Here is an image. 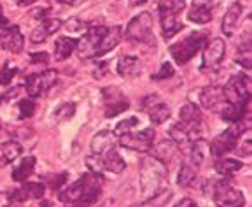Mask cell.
Listing matches in <instances>:
<instances>
[{
	"label": "cell",
	"mask_w": 252,
	"mask_h": 207,
	"mask_svg": "<svg viewBox=\"0 0 252 207\" xmlns=\"http://www.w3.org/2000/svg\"><path fill=\"white\" fill-rule=\"evenodd\" d=\"M18 107H20V120H27V118L33 116L37 105L33 102V99H21L18 102Z\"/></svg>",
	"instance_id": "d590c367"
},
{
	"label": "cell",
	"mask_w": 252,
	"mask_h": 207,
	"mask_svg": "<svg viewBox=\"0 0 252 207\" xmlns=\"http://www.w3.org/2000/svg\"><path fill=\"white\" fill-rule=\"evenodd\" d=\"M166 177L168 169L161 160L154 158L153 155L146 156L140 164V193L144 199L156 195L166 190Z\"/></svg>",
	"instance_id": "3957f363"
},
{
	"label": "cell",
	"mask_w": 252,
	"mask_h": 207,
	"mask_svg": "<svg viewBox=\"0 0 252 207\" xmlns=\"http://www.w3.org/2000/svg\"><path fill=\"white\" fill-rule=\"evenodd\" d=\"M58 81V74L53 69H47V70H40L35 74H30L25 81V88H27V93L30 99H39L44 93H47Z\"/></svg>",
	"instance_id": "30bf717a"
},
{
	"label": "cell",
	"mask_w": 252,
	"mask_h": 207,
	"mask_svg": "<svg viewBox=\"0 0 252 207\" xmlns=\"http://www.w3.org/2000/svg\"><path fill=\"white\" fill-rule=\"evenodd\" d=\"M23 46H25V39L20 27H14V25L2 27V32H0V48L9 53H21L23 51Z\"/></svg>",
	"instance_id": "ac0fdd59"
},
{
	"label": "cell",
	"mask_w": 252,
	"mask_h": 207,
	"mask_svg": "<svg viewBox=\"0 0 252 207\" xmlns=\"http://www.w3.org/2000/svg\"><path fill=\"white\" fill-rule=\"evenodd\" d=\"M60 28H62V20H58V18H51V16L44 18V20H40V23L33 28V32L30 34L32 44L44 42V40L49 39L53 34L58 32Z\"/></svg>",
	"instance_id": "ffe728a7"
},
{
	"label": "cell",
	"mask_w": 252,
	"mask_h": 207,
	"mask_svg": "<svg viewBox=\"0 0 252 207\" xmlns=\"http://www.w3.org/2000/svg\"><path fill=\"white\" fill-rule=\"evenodd\" d=\"M116 70L123 79H135L142 74L144 70V64H142L140 58L131 55H123L119 56L118 65H116Z\"/></svg>",
	"instance_id": "d6986e66"
},
{
	"label": "cell",
	"mask_w": 252,
	"mask_h": 207,
	"mask_svg": "<svg viewBox=\"0 0 252 207\" xmlns=\"http://www.w3.org/2000/svg\"><path fill=\"white\" fill-rule=\"evenodd\" d=\"M226 53V44L222 39H212L205 44L203 51V62H201V70H210L217 72L224 60Z\"/></svg>",
	"instance_id": "5bb4252c"
},
{
	"label": "cell",
	"mask_w": 252,
	"mask_h": 207,
	"mask_svg": "<svg viewBox=\"0 0 252 207\" xmlns=\"http://www.w3.org/2000/svg\"><path fill=\"white\" fill-rule=\"evenodd\" d=\"M44 191H46L44 183H27V181H25L23 186L18 188V190H14V191H11V197L16 200V202L21 204L28 199H33V200L42 199Z\"/></svg>",
	"instance_id": "7402d4cb"
},
{
	"label": "cell",
	"mask_w": 252,
	"mask_h": 207,
	"mask_svg": "<svg viewBox=\"0 0 252 207\" xmlns=\"http://www.w3.org/2000/svg\"><path fill=\"white\" fill-rule=\"evenodd\" d=\"M175 153H177V144L173 142V140H161V142H158L156 147H154L153 156L158 160H161L165 165H168V162H172Z\"/></svg>",
	"instance_id": "f1b7e54d"
},
{
	"label": "cell",
	"mask_w": 252,
	"mask_h": 207,
	"mask_svg": "<svg viewBox=\"0 0 252 207\" xmlns=\"http://www.w3.org/2000/svg\"><path fill=\"white\" fill-rule=\"evenodd\" d=\"M103 177L98 172H86L62 191L58 199L67 207H93L102 197Z\"/></svg>",
	"instance_id": "7a4b0ae2"
},
{
	"label": "cell",
	"mask_w": 252,
	"mask_h": 207,
	"mask_svg": "<svg viewBox=\"0 0 252 207\" xmlns=\"http://www.w3.org/2000/svg\"><path fill=\"white\" fill-rule=\"evenodd\" d=\"M242 162L238 160H233V158H224V156H219L216 160V171L219 172L220 175H224V177H229V175L236 174V172L242 171Z\"/></svg>",
	"instance_id": "4dcf8cb0"
},
{
	"label": "cell",
	"mask_w": 252,
	"mask_h": 207,
	"mask_svg": "<svg viewBox=\"0 0 252 207\" xmlns=\"http://www.w3.org/2000/svg\"><path fill=\"white\" fill-rule=\"evenodd\" d=\"M205 42H207V35L203 32H191L182 40L172 44L168 48V51L173 60H175V64L184 65L189 60H193L194 56H196V53L205 46Z\"/></svg>",
	"instance_id": "5b68a950"
},
{
	"label": "cell",
	"mask_w": 252,
	"mask_h": 207,
	"mask_svg": "<svg viewBox=\"0 0 252 207\" xmlns=\"http://www.w3.org/2000/svg\"><path fill=\"white\" fill-rule=\"evenodd\" d=\"M245 130H247V127H245L242 121L233 123V127H229L228 130H224L222 134H219V136H217L216 139L209 144V151L212 153L216 158L224 156L226 153H229V151L235 149L236 144H238L240 137L244 136Z\"/></svg>",
	"instance_id": "ba28073f"
},
{
	"label": "cell",
	"mask_w": 252,
	"mask_h": 207,
	"mask_svg": "<svg viewBox=\"0 0 252 207\" xmlns=\"http://www.w3.org/2000/svg\"><path fill=\"white\" fill-rule=\"evenodd\" d=\"M170 199H172V191L166 188V190L159 191V193L149 197V199H144V202L138 207H165Z\"/></svg>",
	"instance_id": "d6a6232c"
},
{
	"label": "cell",
	"mask_w": 252,
	"mask_h": 207,
	"mask_svg": "<svg viewBox=\"0 0 252 207\" xmlns=\"http://www.w3.org/2000/svg\"><path fill=\"white\" fill-rule=\"evenodd\" d=\"M242 12H244V5L240 2H233L228 7L224 18H222V23H220V30H222V34L226 37H231L235 34V28L238 25V21H240Z\"/></svg>",
	"instance_id": "603a6c76"
},
{
	"label": "cell",
	"mask_w": 252,
	"mask_h": 207,
	"mask_svg": "<svg viewBox=\"0 0 252 207\" xmlns=\"http://www.w3.org/2000/svg\"><path fill=\"white\" fill-rule=\"evenodd\" d=\"M172 76H173V67L168 64V62H165V64L161 65V69H159V72H156V74L153 76V81L170 79Z\"/></svg>",
	"instance_id": "ab89813d"
},
{
	"label": "cell",
	"mask_w": 252,
	"mask_h": 207,
	"mask_svg": "<svg viewBox=\"0 0 252 207\" xmlns=\"http://www.w3.org/2000/svg\"><path fill=\"white\" fill-rule=\"evenodd\" d=\"M49 12H51V9H49V7L33 9V11H32V16H33V18H39V20H44V18L49 16Z\"/></svg>",
	"instance_id": "7bdbcfd3"
},
{
	"label": "cell",
	"mask_w": 252,
	"mask_h": 207,
	"mask_svg": "<svg viewBox=\"0 0 252 207\" xmlns=\"http://www.w3.org/2000/svg\"><path fill=\"white\" fill-rule=\"evenodd\" d=\"M35 169V156H27L21 160V164L12 171V179L16 183H25Z\"/></svg>",
	"instance_id": "f546056e"
},
{
	"label": "cell",
	"mask_w": 252,
	"mask_h": 207,
	"mask_svg": "<svg viewBox=\"0 0 252 207\" xmlns=\"http://www.w3.org/2000/svg\"><path fill=\"white\" fill-rule=\"evenodd\" d=\"M21 204L16 202L14 199L11 197V193H4L0 191V207H20Z\"/></svg>",
	"instance_id": "b9f144b4"
},
{
	"label": "cell",
	"mask_w": 252,
	"mask_h": 207,
	"mask_svg": "<svg viewBox=\"0 0 252 207\" xmlns=\"http://www.w3.org/2000/svg\"><path fill=\"white\" fill-rule=\"evenodd\" d=\"M226 99L224 93H222V88L220 86H205L201 88L200 92V104L205 109H210V111H220V107L224 105Z\"/></svg>",
	"instance_id": "44dd1931"
},
{
	"label": "cell",
	"mask_w": 252,
	"mask_h": 207,
	"mask_svg": "<svg viewBox=\"0 0 252 207\" xmlns=\"http://www.w3.org/2000/svg\"><path fill=\"white\" fill-rule=\"evenodd\" d=\"M33 2H37V0H18V2H16V4L20 5V7H27V5L33 4Z\"/></svg>",
	"instance_id": "f907efd6"
},
{
	"label": "cell",
	"mask_w": 252,
	"mask_h": 207,
	"mask_svg": "<svg viewBox=\"0 0 252 207\" xmlns=\"http://www.w3.org/2000/svg\"><path fill=\"white\" fill-rule=\"evenodd\" d=\"M75 48H77V39H74V37H58L55 40L56 60H67Z\"/></svg>",
	"instance_id": "83f0119b"
},
{
	"label": "cell",
	"mask_w": 252,
	"mask_h": 207,
	"mask_svg": "<svg viewBox=\"0 0 252 207\" xmlns=\"http://www.w3.org/2000/svg\"><path fill=\"white\" fill-rule=\"evenodd\" d=\"M62 27H65V30H68V32H83V30H86L88 25L84 23V21L77 20V18H72V20H67L65 23H62Z\"/></svg>",
	"instance_id": "f35d334b"
},
{
	"label": "cell",
	"mask_w": 252,
	"mask_h": 207,
	"mask_svg": "<svg viewBox=\"0 0 252 207\" xmlns=\"http://www.w3.org/2000/svg\"><path fill=\"white\" fill-rule=\"evenodd\" d=\"M142 107L146 109L149 114V120L153 121V125H163L170 118V107L166 104H163L158 95H149L142 100Z\"/></svg>",
	"instance_id": "e0dca14e"
},
{
	"label": "cell",
	"mask_w": 252,
	"mask_h": 207,
	"mask_svg": "<svg viewBox=\"0 0 252 207\" xmlns=\"http://www.w3.org/2000/svg\"><path fill=\"white\" fill-rule=\"evenodd\" d=\"M154 137H156V130L153 127H149L144 128L142 132H128L125 136L118 137V142L126 149L146 153L154 146Z\"/></svg>",
	"instance_id": "8fae6325"
},
{
	"label": "cell",
	"mask_w": 252,
	"mask_h": 207,
	"mask_svg": "<svg viewBox=\"0 0 252 207\" xmlns=\"http://www.w3.org/2000/svg\"><path fill=\"white\" fill-rule=\"evenodd\" d=\"M173 207H198V206L191 199H182V200H179Z\"/></svg>",
	"instance_id": "bcb514c9"
},
{
	"label": "cell",
	"mask_w": 252,
	"mask_h": 207,
	"mask_svg": "<svg viewBox=\"0 0 252 207\" xmlns=\"http://www.w3.org/2000/svg\"><path fill=\"white\" fill-rule=\"evenodd\" d=\"M74 112H75L74 104H63V105H60V107L56 109V120L58 121L68 120V118L74 116Z\"/></svg>",
	"instance_id": "74e56055"
},
{
	"label": "cell",
	"mask_w": 252,
	"mask_h": 207,
	"mask_svg": "<svg viewBox=\"0 0 252 207\" xmlns=\"http://www.w3.org/2000/svg\"><path fill=\"white\" fill-rule=\"evenodd\" d=\"M138 123H140V121H138L137 116H130V118L119 121L118 127L114 128V136L121 137V136H125V134H128V132H133V128L138 127Z\"/></svg>",
	"instance_id": "836d02e7"
},
{
	"label": "cell",
	"mask_w": 252,
	"mask_h": 207,
	"mask_svg": "<svg viewBox=\"0 0 252 207\" xmlns=\"http://www.w3.org/2000/svg\"><path fill=\"white\" fill-rule=\"evenodd\" d=\"M219 5V0H193V4L189 7L188 20L196 25L209 23L214 18V11Z\"/></svg>",
	"instance_id": "2e32d148"
},
{
	"label": "cell",
	"mask_w": 252,
	"mask_h": 207,
	"mask_svg": "<svg viewBox=\"0 0 252 207\" xmlns=\"http://www.w3.org/2000/svg\"><path fill=\"white\" fill-rule=\"evenodd\" d=\"M179 123H182L188 128L193 142L201 139V134H203V127L201 125H203V120H201V111L198 109L196 104L188 102L182 105L181 112H179Z\"/></svg>",
	"instance_id": "7c38bea8"
},
{
	"label": "cell",
	"mask_w": 252,
	"mask_h": 207,
	"mask_svg": "<svg viewBox=\"0 0 252 207\" xmlns=\"http://www.w3.org/2000/svg\"><path fill=\"white\" fill-rule=\"evenodd\" d=\"M236 64H240L244 69H251V44H249V40L244 44V48H240V51L236 53Z\"/></svg>",
	"instance_id": "8d00e7d4"
},
{
	"label": "cell",
	"mask_w": 252,
	"mask_h": 207,
	"mask_svg": "<svg viewBox=\"0 0 252 207\" xmlns=\"http://www.w3.org/2000/svg\"><path fill=\"white\" fill-rule=\"evenodd\" d=\"M30 60L33 62V64H47V53H33V55L30 56Z\"/></svg>",
	"instance_id": "ee69618b"
},
{
	"label": "cell",
	"mask_w": 252,
	"mask_h": 207,
	"mask_svg": "<svg viewBox=\"0 0 252 207\" xmlns=\"http://www.w3.org/2000/svg\"><path fill=\"white\" fill-rule=\"evenodd\" d=\"M226 102H249L251 100V79L245 74L229 77L226 86H222Z\"/></svg>",
	"instance_id": "4fadbf2b"
},
{
	"label": "cell",
	"mask_w": 252,
	"mask_h": 207,
	"mask_svg": "<svg viewBox=\"0 0 252 207\" xmlns=\"http://www.w3.org/2000/svg\"><path fill=\"white\" fill-rule=\"evenodd\" d=\"M56 2H60L63 5H68V7H79V5L86 4L88 0H56Z\"/></svg>",
	"instance_id": "f6af8a7d"
},
{
	"label": "cell",
	"mask_w": 252,
	"mask_h": 207,
	"mask_svg": "<svg viewBox=\"0 0 252 207\" xmlns=\"http://www.w3.org/2000/svg\"><path fill=\"white\" fill-rule=\"evenodd\" d=\"M5 25H9L7 18L4 16V11H2V5H0V28L5 27Z\"/></svg>",
	"instance_id": "c3c4849f"
},
{
	"label": "cell",
	"mask_w": 252,
	"mask_h": 207,
	"mask_svg": "<svg viewBox=\"0 0 252 207\" xmlns=\"http://www.w3.org/2000/svg\"><path fill=\"white\" fill-rule=\"evenodd\" d=\"M198 174V167H194L189 160H184L181 164V171H179V175H177V183L181 186H189V184L193 183L194 177Z\"/></svg>",
	"instance_id": "1f68e13d"
},
{
	"label": "cell",
	"mask_w": 252,
	"mask_h": 207,
	"mask_svg": "<svg viewBox=\"0 0 252 207\" xmlns=\"http://www.w3.org/2000/svg\"><path fill=\"white\" fill-rule=\"evenodd\" d=\"M121 27H105V25H91L86 28V34L77 40V51L81 58H94L103 56L121 42Z\"/></svg>",
	"instance_id": "6da1fadb"
},
{
	"label": "cell",
	"mask_w": 252,
	"mask_h": 207,
	"mask_svg": "<svg viewBox=\"0 0 252 207\" xmlns=\"http://www.w3.org/2000/svg\"><path fill=\"white\" fill-rule=\"evenodd\" d=\"M116 144H118V137L114 136V132L110 130L100 132L91 140V155H103L109 149L116 147Z\"/></svg>",
	"instance_id": "cb8c5ba5"
},
{
	"label": "cell",
	"mask_w": 252,
	"mask_h": 207,
	"mask_svg": "<svg viewBox=\"0 0 252 207\" xmlns=\"http://www.w3.org/2000/svg\"><path fill=\"white\" fill-rule=\"evenodd\" d=\"M146 2H149V0H128V4H130L131 7H137V5L146 4Z\"/></svg>",
	"instance_id": "681fc988"
},
{
	"label": "cell",
	"mask_w": 252,
	"mask_h": 207,
	"mask_svg": "<svg viewBox=\"0 0 252 207\" xmlns=\"http://www.w3.org/2000/svg\"><path fill=\"white\" fill-rule=\"evenodd\" d=\"M86 165L90 167L91 172H102V171H109L114 172V174H121L126 167V162L123 160V156L119 155V151L116 147L109 149L103 155H90L86 158Z\"/></svg>",
	"instance_id": "9c48e42d"
},
{
	"label": "cell",
	"mask_w": 252,
	"mask_h": 207,
	"mask_svg": "<svg viewBox=\"0 0 252 207\" xmlns=\"http://www.w3.org/2000/svg\"><path fill=\"white\" fill-rule=\"evenodd\" d=\"M184 7L186 0H158V14H159L163 39L170 40L184 28L179 21V16L184 11Z\"/></svg>",
	"instance_id": "277c9868"
},
{
	"label": "cell",
	"mask_w": 252,
	"mask_h": 207,
	"mask_svg": "<svg viewBox=\"0 0 252 207\" xmlns=\"http://www.w3.org/2000/svg\"><path fill=\"white\" fill-rule=\"evenodd\" d=\"M47 181H49L53 190H58V188H62L63 184L67 183V172H62V174H56V175H49Z\"/></svg>",
	"instance_id": "60d3db41"
},
{
	"label": "cell",
	"mask_w": 252,
	"mask_h": 207,
	"mask_svg": "<svg viewBox=\"0 0 252 207\" xmlns=\"http://www.w3.org/2000/svg\"><path fill=\"white\" fill-rule=\"evenodd\" d=\"M249 102H224V105L220 107V118L228 123H238L247 112Z\"/></svg>",
	"instance_id": "d4e9b609"
},
{
	"label": "cell",
	"mask_w": 252,
	"mask_h": 207,
	"mask_svg": "<svg viewBox=\"0 0 252 207\" xmlns=\"http://www.w3.org/2000/svg\"><path fill=\"white\" fill-rule=\"evenodd\" d=\"M153 16L151 12H142L137 14L133 20H130L128 27H126V39H130L131 42L144 44V46H156V39H154L153 32Z\"/></svg>",
	"instance_id": "8992f818"
},
{
	"label": "cell",
	"mask_w": 252,
	"mask_h": 207,
	"mask_svg": "<svg viewBox=\"0 0 252 207\" xmlns=\"http://www.w3.org/2000/svg\"><path fill=\"white\" fill-rule=\"evenodd\" d=\"M209 144L205 142L203 139H198L194 140V142L189 144V155H188V160L191 162V164L194 165V167L200 169V165L203 164L205 156L209 155Z\"/></svg>",
	"instance_id": "4316f807"
},
{
	"label": "cell",
	"mask_w": 252,
	"mask_h": 207,
	"mask_svg": "<svg viewBox=\"0 0 252 207\" xmlns=\"http://www.w3.org/2000/svg\"><path fill=\"white\" fill-rule=\"evenodd\" d=\"M210 190H212V199L217 207H244L245 199L240 190H236L229 181H210Z\"/></svg>",
	"instance_id": "52a82bcc"
},
{
	"label": "cell",
	"mask_w": 252,
	"mask_h": 207,
	"mask_svg": "<svg viewBox=\"0 0 252 207\" xmlns=\"http://www.w3.org/2000/svg\"><path fill=\"white\" fill-rule=\"evenodd\" d=\"M23 147L20 142L16 140H7V142L0 144V167H5V165L12 164L18 156L21 155Z\"/></svg>",
	"instance_id": "484cf974"
},
{
	"label": "cell",
	"mask_w": 252,
	"mask_h": 207,
	"mask_svg": "<svg viewBox=\"0 0 252 207\" xmlns=\"http://www.w3.org/2000/svg\"><path fill=\"white\" fill-rule=\"evenodd\" d=\"M242 156H251V139L244 140V147H240Z\"/></svg>",
	"instance_id": "7dc6e473"
},
{
	"label": "cell",
	"mask_w": 252,
	"mask_h": 207,
	"mask_svg": "<svg viewBox=\"0 0 252 207\" xmlns=\"http://www.w3.org/2000/svg\"><path fill=\"white\" fill-rule=\"evenodd\" d=\"M18 74V67L12 65L11 62H5L2 67H0V86H5V84H11L12 77Z\"/></svg>",
	"instance_id": "e575fe53"
},
{
	"label": "cell",
	"mask_w": 252,
	"mask_h": 207,
	"mask_svg": "<svg viewBox=\"0 0 252 207\" xmlns=\"http://www.w3.org/2000/svg\"><path fill=\"white\" fill-rule=\"evenodd\" d=\"M103 97V107H105V116L107 118H114V116L125 112L126 109L130 107V102L126 99L125 93L119 88H103L102 90Z\"/></svg>",
	"instance_id": "9a60e30c"
}]
</instances>
